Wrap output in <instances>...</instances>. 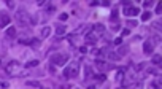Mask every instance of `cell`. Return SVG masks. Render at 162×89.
Masks as SVG:
<instances>
[{
	"mask_svg": "<svg viewBox=\"0 0 162 89\" xmlns=\"http://www.w3.org/2000/svg\"><path fill=\"white\" fill-rule=\"evenodd\" d=\"M78 73H80V62L73 60L72 64H69V65L65 67L62 76L67 78V80H70V78H76V76H78Z\"/></svg>",
	"mask_w": 162,
	"mask_h": 89,
	"instance_id": "obj_1",
	"label": "cell"
},
{
	"mask_svg": "<svg viewBox=\"0 0 162 89\" xmlns=\"http://www.w3.org/2000/svg\"><path fill=\"white\" fill-rule=\"evenodd\" d=\"M69 59H70V56L67 53H56V54H53L51 56V59H49V62H51V65L54 67H62V65H65L67 62H69Z\"/></svg>",
	"mask_w": 162,
	"mask_h": 89,
	"instance_id": "obj_2",
	"label": "cell"
},
{
	"mask_svg": "<svg viewBox=\"0 0 162 89\" xmlns=\"http://www.w3.org/2000/svg\"><path fill=\"white\" fill-rule=\"evenodd\" d=\"M6 73L11 75V76H18V75H21L22 72V65L21 62H18V60H10L8 64H6Z\"/></svg>",
	"mask_w": 162,
	"mask_h": 89,
	"instance_id": "obj_3",
	"label": "cell"
},
{
	"mask_svg": "<svg viewBox=\"0 0 162 89\" xmlns=\"http://www.w3.org/2000/svg\"><path fill=\"white\" fill-rule=\"evenodd\" d=\"M100 37H102V35H100L99 32H96L94 29H89L86 33H84V42L89 43V44H96L100 40Z\"/></svg>",
	"mask_w": 162,
	"mask_h": 89,
	"instance_id": "obj_4",
	"label": "cell"
},
{
	"mask_svg": "<svg viewBox=\"0 0 162 89\" xmlns=\"http://www.w3.org/2000/svg\"><path fill=\"white\" fill-rule=\"evenodd\" d=\"M16 19H18V22L21 24V26H26V24H29V13L26 11V10H18V13H16Z\"/></svg>",
	"mask_w": 162,
	"mask_h": 89,
	"instance_id": "obj_5",
	"label": "cell"
},
{
	"mask_svg": "<svg viewBox=\"0 0 162 89\" xmlns=\"http://www.w3.org/2000/svg\"><path fill=\"white\" fill-rule=\"evenodd\" d=\"M123 13L126 16H137L138 13H140V10H138V6H132L130 3H124V10H123Z\"/></svg>",
	"mask_w": 162,
	"mask_h": 89,
	"instance_id": "obj_6",
	"label": "cell"
},
{
	"mask_svg": "<svg viewBox=\"0 0 162 89\" xmlns=\"http://www.w3.org/2000/svg\"><path fill=\"white\" fill-rule=\"evenodd\" d=\"M10 21H11V18H10L8 13H0V27L10 26Z\"/></svg>",
	"mask_w": 162,
	"mask_h": 89,
	"instance_id": "obj_7",
	"label": "cell"
},
{
	"mask_svg": "<svg viewBox=\"0 0 162 89\" xmlns=\"http://www.w3.org/2000/svg\"><path fill=\"white\" fill-rule=\"evenodd\" d=\"M154 51V44L151 43V40H146V42L143 43V53L145 54H153Z\"/></svg>",
	"mask_w": 162,
	"mask_h": 89,
	"instance_id": "obj_8",
	"label": "cell"
},
{
	"mask_svg": "<svg viewBox=\"0 0 162 89\" xmlns=\"http://www.w3.org/2000/svg\"><path fill=\"white\" fill-rule=\"evenodd\" d=\"M96 65H97V68H100V70H108V68H111V65H107V62L103 59H96Z\"/></svg>",
	"mask_w": 162,
	"mask_h": 89,
	"instance_id": "obj_9",
	"label": "cell"
},
{
	"mask_svg": "<svg viewBox=\"0 0 162 89\" xmlns=\"http://www.w3.org/2000/svg\"><path fill=\"white\" fill-rule=\"evenodd\" d=\"M5 35H6V38H10V40L15 38V37H16V29L13 26H10L8 29H6V33H5Z\"/></svg>",
	"mask_w": 162,
	"mask_h": 89,
	"instance_id": "obj_10",
	"label": "cell"
},
{
	"mask_svg": "<svg viewBox=\"0 0 162 89\" xmlns=\"http://www.w3.org/2000/svg\"><path fill=\"white\" fill-rule=\"evenodd\" d=\"M126 89H143V83H141V81H138V83L126 84Z\"/></svg>",
	"mask_w": 162,
	"mask_h": 89,
	"instance_id": "obj_11",
	"label": "cell"
},
{
	"mask_svg": "<svg viewBox=\"0 0 162 89\" xmlns=\"http://www.w3.org/2000/svg\"><path fill=\"white\" fill-rule=\"evenodd\" d=\"M92 67L91 65H86L84 67V78H86V80H89V78H92Z\"/></svg>",
	"mask_w": 162,
	"mask_h": 89,
	"instance_id": "obj_12",
	"label": "cell"
},
{
	"mask_svg": "<svg viewBox=\"0 0 162 89\" xmlns=\"http://www.w3.org/2000/svg\"><path fill=\"white\" fill-rule=\"evenodd\" d=\"M49 35H51V27H49V26L43 27V29H42V37H43V38H48Z\"/></svg>",
	"mask_w": 162,
	"mask_h": 89,
	"instance_id": "obj_13",
	"label": "cell"
},
{
	"mask_svg": "<svg viewBox=\"0 0 162 89\" xmlns=\"http://www.w3.org/2000/svg\"><path fill=\"white\" fill-rule=\"evenodd\" d=\"M91 29H94L96 32H99L100 35H102V33H103V30H105V27H103V24H94V26L91 27Z\"/></svg>",
	"mask_w": 162,
	"mask_h": 89,
	"instance_id": "obj_14",
	"label": "cell"
},
{
	"mask_svg": "<svg viewBox=\"0 0 162 89\" xmlns=\"http://www.w3.org/2000/svg\"><path fill=\"white\" fill-rule=\"evenodd\" d=\"M161 60H162L161 54H154V56H153V59H151V64H154V65H159V64H161Z\"/></svg>",
	"mask_w": 162,
	"mask_h": 89,
	"instance_id": "obj_15",
	"label": "cell"
},
{
	"mask_svg": "<svg viewBox=\"0 0 162 89\" xmlns=\"http://www.w3.org/2000/svg\"><path fill=\"white\" fill-rule=\"evenodd\" d=\"M65 29H67V27L60 24V26H57V27H56V33H57L59 37H60V35H64V33H65Z\"/></svg>",
	"mask_w": 162,
	"mask_h": 89,
	"instance_id": "obj_16",
	"label": "cell"
},
{
	"mask_svg": "<svg viewBox=\"0 0 162 89\" xmlns=\"http://www.w3.org/2000/svg\"><path fill=\"white\" fill-rule=\"evenodd\" d=\"M127 51H129V48H127V46H121L119 49H118V56H119V57L126 56V54H127Z\"/></svg>",
	"mask_w": 162,
	"mask_h": 89,
	"instance_id": "obj_17",
	"label": "cell"
},
{
	"mask_svg": "<svg viewBox=\"0 0 162 89\" xmlns=\"http://www.w3.org/2000/svg\"><path fill=\"white\" fill-rule=\"evenodd\" d=\"M151 15H153V13H151V11H145L143 15H141V21H143V22L150 21V19H151Z\"/></svg>",
	"mask_w": 162,
	"mask_h": 89,
	"instance_id": "obj_18",
	"label": "cell"
},
{
	"mask_svg": "<svg viewBox=\"0 0 162 89\" xmlns=\"http://www.w3.org/2000/svg\"><path fill=\"white\" fill-rule=\"evenodd\" d=\"M107 56H108V59H111V60H119L121 57L118 56V53H113V51H111V53H107Z\"/></svg>",
	"mask_w": 162,
	"mask_h": 89,
	"instance_id": "obj_19",
	"label": "cell"
},
{
	"mask_svg": "<svg viewBox=\"0 0 162 89\" xmlns=\"http://www.w3.org/2000/svg\"><path fill=\"white\" fill-rule=\"evenodd\" d=\"M94 78H96L97 81H100V83H102V81H105L107 80V76H105V73H97V75H92Z\"/></svg>",
	"mask_w": 162,
	"mask_h": 89,
	"instance_id": "obj_20",
	"label": "cell"
},
{
	"mask_svg": "<svg viewBox=\"0 0 162 89\" xmlns=\"http://www.w3.org/2000/svg\"><path fill=\"white\" fill-rule=\"evenodd\" d=\"M110 18L113 19L114 22H118V10H116V8H114L113 11H111V16H110Z\"/></svg>",
	"mask_w": 162,
	"mask_h": 89,
	"instance_id": "obj_21",
	"label": "cell"
},
{
	"mask_svg": "<svg viewBox=\"0 0 162 89\" xmlns=\"http://www.w3.org/2000/svg\"><path fill=\"white\" fill-rule=\"evenodd\" d=\"M151 86H153V89H162V86H161V81H159V80L153 81V83H151Z\"/></svg>",
	"mask_w": 162,
	"mask_h": 89,
	"instance_id": "obj_22",
	"label": "cell"
},
{
	"mask_svg": "<svg viewBox=\"0 0 162 89\" xmlns=\"http://www.w3.org/2000/svg\"><path fill=\"white\" fill-rule=\"evenodd\" d=\"M27 86H32V88H42L38 81H27Z\"/></svg>",
	"mask_w": 162,
	"mask_h": 89,
	"instance_id": "obj_23",
	"label": "cell"
},
{
	"mask_svg": "<svg viewBox=\"0 0 162 89\" xmlns=\"http://www.w3.org/2000/svg\"><path fill=\"white\" fill-rule=\"evenodd\" d=\"M37 65H38V60H29V62H27L26 64V67H37Z\"/></svg>",
	"mask_w": 162,
	"mask_h": 89,
	"instance_id": "obj_24",
	"label": "cell"
},
{
	"mask_svg": "<svg viewBox=\"0 0 162 89\" xmlns=\"http://www.w3.org/2000/svg\"><path fill=\"white\" fill-rule=\"evenodd\" d=\"M30 44H32V48H38V46H40V40L32 38V42H30Z\"/></svg>",
	"mask_w": 162,
	"mask_h": 89,
	"instance_id": "obj_25",
	"label": "cell"
},
{
	"mask_svg": "<svg viewBox=\"0 0 162 89\" xmlns=\"http://www.w3.org/2000/svg\"><path fill=\"white\" fill-rule=\"evenodd\" d=\"M69 19V15L67 13H62V15H59V21H67Z\"/></svg>",
	"mask_w": 162,
	"mask_h": 89,
	"instance_id": "obj_26",
	"label": "cell"
},
{
	"mask_svg": "<svg viewBox=\"0 0 162 89\" xmlns=\"http://www.w3.org/2000/svg\"><path fill=\"white\" fill-rule=\"evenodd\" d=\"M143 6H145V8H148V10H150L151 6H153V2H151V0L148 2V0H146V2H143Z\"/></svg>",
	"mask_w": 162,
	"mask_h": 89,
	"instance_id": "obj_27",
	"label": "cell"
},
{
	"mask_svg": "<svg viewBox=\"0 0 162 89\" xmlns=\"http://www.w3.org/2000/svg\"><path fill=\"white\" fill-rule=\"evenodd\" d=\"M127 26H129V29H132V27H137V22L135 21H127Z\"/></svg>",
	"mask_w": 162,
	"mask_h": 89,
	"instance_id": "obj_28",
	"label": "cell"
},
{
	"mask_svg": "<svg viewBox=\"0 0 162 89\" xmlns=\"http://www.w3.org/2000/svg\"><path fill=\"white\" fill-rule=\"evenodd\" d=\"M6 88H10V84H8V83H3V81H0V89H6Z\"/></svg>",
	"mask_w": 162,
	"mask_h": 89,
	"instance_id": "obj_29",
	"label": "cell"
},
{
	"mask_svg": "<svg viewBox=\"0 0 162 89\" xmlns=\"http://www.w3.org/2000/svg\"><path fill=\"white\" fill-rule=\"evenodd\" d=\"M80 53H83V54L87 53V48L86 46H80Z\"/></svg>",
	"mask_w": 162,
	"mask_h": 89,
	"instance_id": "obj_30",
	"label": "cell"
},
{
	"mask_svg": "<svg viewBox=\"0 0 162 89\" xmlns=\"http://www.w3.org/2000/svg\"><path fill=\"white\" fill-rule=\"evenodd\" d=\"M111 29H113V30H119V24H118V22H114V24H113V27H111Z\"/></svg>",
	"mask_w": 162,
	"mask_h": 89,
	"instance_id": "obj_31",
	"label": "cell"
},
{
	"mask_svg": "<svg viewBox=\"0 0 162 89\" xmlns=\"http://www.w3.org/2000/svg\"><path fill=\"white\" fill-rule=\"evenodd\" d=\"M129 33H130V30H129V29H124V30H123V37L129 35Z\"/></svg>",
	"mask_w": 162,
	"mask_h": 89,
	"instance_id": "obj_32",
	"label": "cell"
},
{
	"mask_svg": "<svg viewBox=\"0 0 162 89\" xmlns=\"http://www.w3.org/2000/svg\"><path fill=\"white\" fill-rule=\"evenodd\" d=\"M49 72H51V73H56V67L51 65V64H49Z\"/></svg>",
	"mask_w": 162,
	"mask_h": 89,
	"instance_id": "obj_33",
	"label": "cell"
},
{
	"mask_svg": "<svg viewBox=\"0 0 162 89\" xmlns=\"http://www.w3.org/2000/svg\"><path fill=\"white\" fill-rule=\"evenodd\" d=\"M156 13H157V15H161V5H159V3L156 5Z\"/></svg>",
	"mask_w": 162,
	"mask_h": 89,
	"instance_id": "obj_34",
	"label": "cell"
},
{
	"mask_svg": "<svg viewBox=\"0 0 162 89\" xmlns=\"http://www.w3.org/2000/svg\"><path fill=\"white\" fill-rule=\"evenodd\" d=\"M121 43H123V38H116V40H114V44H121Z\"/></svg>",
	"mask_w": 162,
	"mask_h": 89,
	"instance_id": "obj_35",
	"label": "cell"
},
{
	"mask_svg": "<svg viewBox=\"0 0 162 89\" xmlns=\"http://www.w3.org/2000/svg\"><path fill=\"white\" fill-rule=\"evenodd\" d=\"M56 89H70V86H67V84H64V86H59V88H56Z\"/></svg>",
	"mask_w": 162,
	"mask_h": 89,
	"instance_id": "obj_36",
	"label": "cell"
},
{
	"mask_svg": "<svg viewBox=\"0 0 162 89\" xmlns=\"http://www.w3.org/2000/svg\"><path fill=\"white\" fill-rule=\"evenodd\" d=\"M6 5H8L10 8H13V6H15V3H13V2H6Z\"/></svg>",
	"mask_w": 162,
	"mask_h": 89,
	"instance_id": "obj_37",
	"label": "cell"
},
{
	"mask_svg": "<svg viewBox=\"0 0 162 89\" xmlns=\"http://www.w3.org/2000/svg\"><path fill=\"white\" fill-rule=\"evenodd\" d=\"M87 89H96V86H89V88H87Z\"/></svg>",
	"mask_w": 162,
	"mask_h": 89,
	"instance_id": "obj_38",
	"label": "cell"
},
{
	"mask_svg": "<svg viewBox=\"0 0 162 89\" xmlns=\"http://www.w3.org/2000/svg\"><path fill=\"white\" fill-rule=\"evenodd\" d=\"M46 89H48V88H46Z\"/></svg>",
	"mask_w": 162,
	"mask_h": 89,
	"instance_id": "obj_39",
	"label": "cell"
}]
</instances>
